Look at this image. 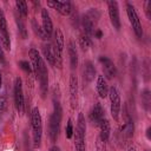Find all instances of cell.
Here are the masks:
<instances>
[{
	"mask_svg": "<svg viewBox=\"0 0 151 151\" xmlns=\"http://www.w3.org/2000/svg\"><path fill=\"white\" fill-rule=\"evenodd\" d=\"M61 106L59 101L54 100L53 104V112L50 116L48 120V136L52 143H55L59 136V130H60V122H61Z\"/></svg>",
	"mask_w": 151,
	"mask_h": 151,
	"instance_id": "obj_1",
	"label": "cell"
},
{
	"mask_svg": "<svg viewBox=\"0 0 151 151\" xmlns=\"http://www.w3.org/2000/svg\"><path fill=\"white\" fill-rule=\"evenodd\" d=\"M31 125H32V136H33V146L39 149L41 145L42 136V119L38 107H33L31 113Z\"/></svg>",
	"mask_w": 151,
	"mask_h": 151,
	"instance_id": "obj_2",
	"label": "cell"
},
{
	"mask_svg": "<svg viewBox=\"0 0 151 151\" xmlns=\"http://www.w3.org/2000/svg\"><path fill=\"white\" fill-rule=\"evenodd\" d=\"M85 132H86V123L83 113H79L78 120H77V126H76V132L74 133V147L76 151H86V145H85Z\"/></svg>",
	"mask_w": 151,
	"mask_h": 151,
	"instance_id": "obj_3",
	"label": "cell"
},
{
	"mask_svg": "<svg viewBox=\"0 0 151 151\" xmlns=\"http://www.w3.org/2000/svg\"><path fill=\"white\" fill-rule=\"evenodd\" d=\"M109 98H110V110H111V116L114 120H118L119 118V113H120V107H122V103H120V96L118 93V90L114 86H111L109 88V93H107Z\"/></svg>",
	"mask_w": 151,
	"mask_h": 151,
	"instance_id": "obj_4",
	"label": "cell"
},
{
	"mask_svg": "<svg viewBox=\"0 0 151 151\" xmlns=\"http://www.w3.org/2000/svg\"><path fill=\"white\" fill-rule=\"evenodd\" d=\"M126 13L130 20V24L134 31V34L137 35V38H142L143 37V28H142V24L139 20V17L134 9V7L131 4H126Z\"/></svg>",
	"mask_w": 151,
	"mask_h": 151,
	"instance_id": "obj_5",
	"label": "cell"
},
{
	"mask_svg": "<svg viewBox=\"0 0 151 151\" xmlns=\"http://www.w3.org/2000/svg\"><path fill=\"white\" fill-rule=\"evenodd\" d=\"M14 103L18 112L22 114L25 110V98H24V91H22V81H21V78L19 77H17L14 81Z\"/></svg>",
	"mask_w": 151,
	"mask_h": 151,
	"instance_id": "obj_6",
	"label": "cell"
},
{
	"mask_svg": "<svg viewBox=\"0 0 151 151\" xmlns=\"http://www.w3.org/2000/svg\"><path fill=\"white\" fill-rule=\"evenodd\" d=\"M0 41H1L2 47L6 51L11 50V39H9L8 29H7V21H6V18L2 11H0Z\"/></svg>",
	"mask_w": 151,
	"mask_h": 151,
	"instance_id": "obj_7",
	"label": "cell"
},
{
	"mask_svg": "<svg viewBox=\"0 0 151 151\" xmlns=\"http://www.w3.org/2000/svg\"><path fill=\"white\" fill-rule=\"evenodd\" d=\"M47 6L57 9V12H59L61 15H70L72 12V5L70 1H57V0H48L47 1Z\"/></svg>",
	"mask_w": 151,
	"mask_h": 151,
	"instance_id": "obj_8",
	"label": "cell"
},
{
	"mask_svg": "<svg viewBox=\"0 0 151 151\" xmlns=\"http://www.w3.org/2000/svg\"><path fill=\"white\" fill-rule=\"evenodd\" d=\"M107 8H109V17L111 20V24L116 29L120 28V19H119V8L117 1H107Z\"/></svg>",
	"mask_w": 151,
	"mask_h": 151,
	"instance_id": "obj_9",
	"label": "cell"
},
{
	"mask_svg": "<svg viewBox=\"0 0 151 151\" xmlns=\"http://www.w3.org/2000/svg\"><path fill=\"white\" fill-rule=\"evenodd\" d=\"M99 61L103 65V70H104V73L106 76V78L107 79L114 78L116 74H117V70H116V66H114L113 61L109 57H105V55L99 57Z\"/></svg>",
	"mask_w": 151,
	"mask_h": 151,
	"instance_id": "obj_10",
	"label": "cell"
},
{
	"mask_svg": "<svg viewBox=\"0 0 151 151\" xmlns=\"http://www.w3.org/2000/svg\"><path fill=\"white\" fill-rule=\"evenodd\" d=\"M77 97H78V78L74 74L70 77V100L71 107L74 110L77 106Z\"/></svg>",
	"mask_w": 151,
	"mask_h": 151,
	"instance_id": "obj_11",
	"label": "cell"
},
{
	"mask_svg": "<svg viewBox=\"0 0 151 151\" xmlns=\"http://www.w3.org/2000/svg\"><path fill=\"white\" fill-rule=\"evenodd\" d=\"M104 119V110L100 105V103H96L90 112V120L94 125H99V123Z\"/></svg>",
	"mask_w": 151,
	"mask_h": 151,
	"instance_id": "obj_12",
	"label": "cell"
},
{
	"mask_svg": "<svg viewBox=\"0 0 151 151\" xmlns=\"http://www.w3.org/2000/svg\"><path fill=\"white\" fill-rule=\"evenodd\" d=\"M41 19H42V29L47 35V38H50L53 32V24H52L50 13L47 12L46 8H41Z\"/></svg>",
	"mask_w": 151,
	"mask_h": 151,
	"instance_id": "obj_13",
	"label": "cell"
},
{
	"mask_svg": "<svg viewBox=\"0 0 151 151\" xmlns=\"http://www.w3.org/2000/svg\"><path fill=\"white\" fill-rule=\"evenodd\" d=\"M42 53L47 63L52 66H55V52H54V46L52 44H45L42 46Z\"/></svg>",
	"mask_w": 151,
	"mask_h": 151,
	"instance_id": "obj_14",
	"label": "cell"
},
{
	"mask_svg": "<svg viewBox=\"0 0 151 151\" xmlns=\"http://www.w3.org/2000/svg\"><path fill=\"white\" fill-rule=\"evenodd\" d=\"M96 88H97V93L99 94L100 98H106V97H107L109 87H107L106 79H105L103 76H98V77H97V85H96Z\"/></svg>",
	"mask_w": 151,
	"mask_h": 151,
	"instance_id": "obj_15",
	"label": "cell"
},
{
	"mask_svg": "<svg viewBox=\"0 0 151 151\" xmlns=\"http://www.w3.org/2000/svg\"><path fill=\"white\" fill-rule=\"evenodd\" d=\"M99 129H100V134H99V138L106 143L109 140V137H110V132H111V126H110V123L107 119H103L100 123H99Z\"/></svg>",
	"mask_w": 151,
	"mask_h": 151,
	"instance_id": "obj_16",
	"label": "cell"
},
{
	"mask_svg": "<svg viewBox=\"0 0 151 151\" xmlns=\"http://www.w3.org/2000/svg\"><path fill=\"white\" fill-rule=\"evenodd\" d=\"M96 77V68L91 61H86L84 64V79L86 81H92Z\"/></svg>",
	"mask_w": 151,
	"mask_h": 151,
	"instance_id": "obj_17",
	"label": "cell"
},
{
	"mask_svg": "<svg viewBox=\"0 0 151 151\" xmlns=\"http://www.w3.org/2000/svg\"><path fill=\"white\" fill-rule=\"evenodd\" d=\"M54 48L63 53V50H64V34L61 32L60 28H57L54 31Z\"/></svg>",
	"mask_w": 151,
	"mask_h": 151,
	"instance_id": "obj_18",
	"label": "cell"
},
{
	"mask_svg": "<svg viewBox=\"0 0 151 151\" xmlns=\"http://www.w3.org/2000/svg\"><path fill=\"white\" fill-rule=\"evenodd\" d=\"M68 55H70V63H71V67L76 68L78 66V52L77 48L73 44V41L68 42Z\"/></svg>",
	"mask_w": 151,
	"mask_h": 151,
	"instance_id": "obj_19",
	"label": "cell"
},
{
	"mask_svg": "<svg viewBox=\"0 0 151 151\" xmlns=\"http://www.w3.org/2000/svg\"><path fill=\"white\" fill-rule=\"evenodd\" d=\"M81 25H83V28H84V32H85V35H87V37H91L93 33H94V31H93V28H94V24L86 17V15H84L83 17V19H81Z\"/></svg>",
	"mask_w": 151,
	"mask_h": 151,
	"instance_id": "obj_20",
	"label": "cell"
},
{
	"mask_svg": "<svg viewBox=\"0 0 151 151\" xmlns=\"http://www.w3.org/2000/svg\"><path fill=\"white\" fill-rule=\"evenodd\" d=\"M120 131H122V133H123L126 138L132 137V134H133V122H132L131 118H127V119H126V122L122 125Z\"/></svg>",
	"mask_w": 151,
	"mask_h": 151,
	"instance_id": "obj_21",
	"label": "cell"
},
{
	"mask_svg": "<svg viewBox=\"0 0 151 151\" xmlns=\"http://www.w3.org/2000/svg\"><path fill=\"white\" fill-rule=\"evenodd\" d=\"M32 28H33V31H34L35 35H38L40 39H42V40L48 39V38H47V35L45 34V32H44L42 27H40V25L35 21V19H32Z\"/></svg>",
	"mask_w": 151,
	"mask_h": 151,
	"instance_id": "obj_22",
	"label": "cell"
},
{
	"mask_svg": "<svg viewBox=\"0 0 151 151\" xmlns=\"http://www.w3.org/2000/svg\"><path fill=\"white\" fill-rule=\"evenodd\" d=\"M15 6H17V9H18V12L20 13L21 17H27L28 8H27V2H26V1L18 0V1H15Z\"/></svg>",
	"mask_w": 151,
	"mask_h": 151,
	"instance_id": "obj_23",
	"label": "cell"
},
{
	"mask_svg": "<svg viewBox=\"0 0 151 151\" xmlns=\"http://www.w3.org/2000/svg\"><path fill=\"white\" fill-rule=\"evenodd\" d=\"M79 45H80V47H81L84 51H87V50L90 48V46L92 45L91 38L87 37V35H85V34L80 35V38H79Z\"/></svg>",
	"mask_w": 151,
	"mask_h": 151,
	"instance_id": "obj_24",
	"label": "cell"
},
{
	"mask_svg": "<svg viewBox=\"0 0 151 151\" xmlns=\"http://www.w3.org/2000/svg\"><path fill=\"white\" fill-rule=\"evenodd\" d=\"M85 15H86V17H87V18H88L93 24H94V22H97V21H98V19L100 18V13H99V11H98L97 8H91V9H90Z\"/></svg>",
	"mask_w": 151,
	"mask_h": 151,
	"instance_id": "obj_25",
	"label": "cell"
},
{
	"mask_svg": "<svg viewBox=\"0 0 151 151\" xmlns=\"http://www.w3.org/2000/svg\"><path fill=\"white\" fill-rule=\"evenodd\" d=\"M73 132H74V130H73V124H72V120L71 119H68V122H67V124H66V138H68V139H71L72 138V136H73Z\"/></svg>",
	"mask_w": 151,
	"mask_h": 151,
	"instance_id": "obj_26",
	"label": "cell"
},
{
	"mask_svg": "<svg viewBox=\"0 0 151 151\" xmlns=\"http://www.w3.org/2000/svg\"><path fill=\"white\" fill-rule=\"evenodd\" d=\"M17 22H18V27H19V31H20L21 37H22V38H26V37H27V29H26L25 24H24L20 19H18V20H17Z\"/></svg>",
	"mask_w": 151,
	"mask_h": 151,
	"instance_id": "obj_27",
	"label": "cell"
},
{
	"mask_svg": "<svg viewBox=\"0 0 151 151\" xmlns=\"http://www.w3.org/2000/svg\"><path fill=\"white\" fill-rule=\"evenodd\" d=\"M19 66H20L21 70H24V71H26V72H32V66H31V64H29L28 61H26V60L19 61Z\"/></svg>",
	"mask_w": 151,
	"mask_h": 151,
	"instance_id": "obj_28",
	"label": "cell"
},
{
	"mask_svg": "<svg viewBox=\"0 0 151 151\" xmlns=\"http://www.w3.org/2000/svg\"><path fill=\"white\" fill-rule=\"evenodd\" d=\"M96 147H97V151H106V143H104L98 137L97 138V142H96Z\"/></svg>",
	"mask_w": 151,
	"mask_h": 151,
	"instance_id": "obj_29",
	"label": "cell"
},
{
	"mask_svg": "<svg viewBox=\"0 0 151 151\" xmlns=\"http://www.w3.org/2000/svg\"><path fill=\"white\" fill-rule=\"evenodd\" d=\"M144 8H145V13H146L147 19H151V1H145Z\"/></svg>",
	"mask_w": 151,
	"mask_h": 151,
	"instance_id": "obj_30",
	"label": "cell"
},
{
	"mask_svg": "<svg viewBox=\"0 0 151 151\" xmlns=\"http://www.w3.org/2000/svg\"><path fill=\"white\" fill-rule=\"evenodd\" d=\"M6 107H7V101H6V99H5V98H0V112L5 111Z\"/></svg>",
	"mask_w": 151,
	"mask_h": 151,
	"instance_id": "obj_31",
	"label": "cell"
},
{
	"mask_svg": "<svg viewBox=\"0 0 151 151\" xmlns=\"http://www.w3.org/2000/svg\"><path fill=\"white\" fill-rule=\"evenodd\" d=\"M94 37H96L97 39H100V38L103 37V32H101L100 29H97V31H94Z\"/></svg>",
	"mask_w": 151,
	"mask_h": 151,
	"instance_id": "obj_32",
	"label": "cell"
},
{
	"mask_svg": "<svg viewBox=\"0 0 151 151\" xmlns=\"http://www.w3.org/2000/svg\"><path fill=\"white\" fill-rule=\"evenodd\" d=\"M5 61V57H4V52L0 48V63H4Z\"/></svg>",
	"mask_w": 151,
	"mask_h": 151,
	"instance_id": "obj_33",
	"label": "cell"
},
{
	"mask_svg": "<svg viewBox=\"0 0 151 151\" xmlns=\"http://www.w3.org/2000/svg\"><path fill=\"white\" fill-rule=\"evenodd\" d=\"M50 151H61V150H60V147H58V146H52V147L50 149Z\"/></svg>",
	"mask_w": 151,
	"mask_h": 151,
	"instance_id": "obj_34",
	"label": "cell"
},
{
	"mask_svg": "<svg viewBox=\"0 0 151 151\" xmlns=\"http://www.w3.org/2000/svg\"><path fill=\"white\" fill-rule=\"evenodd\" d=\"M150 131H151V127H147V130H146V137H147V139L151 138V136H150Z\"/></svg>",
	"mask_w": 151,
	"mask_h": 151,
	"instance_id": "obj_35",
	"label": "cell"
},
{
	"mask_svg": "<svg viewBox=\"0 0 151 151\" xmlns=\"http://www.w3.org/2000/svg\"><path fill=\"white\" fill-rule=\"evenodd\" d=\"M127 151H136V147H134V146H130V147L127 149Z\"/></svg>",
	"mask_w": 151,
	"mask_h": 151,
	"instance_id": "obj_36",
	"label": "cell"
},
{
	"mask_svg": "<svg viewBox=\"0 0 151 151\" xmlns=\"http://www.w3.org/2000/svg\"><path fill=\"white\" fill-rule=\"evenodd\" d=\"M1 85H2V77H1V71H0V88H1Z\"/></svg>",
	"mask_w": 151,
	"mask_h": 151,
	"instance_id": "obj_37",
	"label": "cell"
},
{
	"mask_svg": "<svg viewBox=\"0 0 151 151\" xmlns=\"http://www.w3.org/2000/svg\"><path fill=\"white\" fill-rule=\"evenodd\" d=\"M144 151H147V150H144Z\"/></svg>",
	"mask_w": 151,
	"mask_h": 151,
	"instance_id": "obj_38",
	"label": "cell"
}]
</instances>
